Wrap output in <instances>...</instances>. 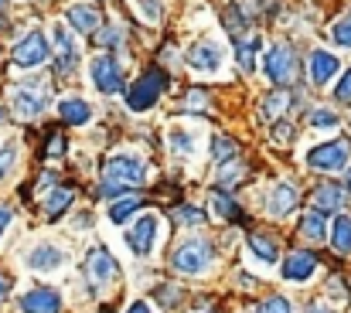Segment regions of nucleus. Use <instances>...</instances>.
Segmentation results:
<instances>
[{
    "label": "nucleus",
    "mask_w": 351,
    "mask_h": 313,
    "mask_svg": "<svg viewBox=\"0 0 351 313\" xmlns=\"http://www.w3.org/2000/svg\"><path fill=\"white\" fill-rule=\"evenodd\" d=\"M208 262H212V245L202 242V238H188V242H181V245L174 249V255H171V266H174L178 273H184V276H198V273H205Z\"/></svg>",
    "instance_id": "1"
},
{
    "label": "nucleus",
    "mask_w": 351,
    "mask_h": 313,
    "mask_svg": "<svg viewBox=\"0 0 351 313\" xmlns=\"http://www.w3.org/2000/svg\"><path fill=\"white\" fill-rule=\"evenodd\" d=\"M160 92H164V72H160V68H147V72L126 89V105H130L133 112H143V109H150V105L160 99Z\"/></svg>",
    "instance_id": "2"
},
{
    "label": "nucleus",
    "mask_w": 351,
    "mask_h": 313,
    "mask_svg": "<svg viewBox=\"0 0 351 313\" xmlns=\"http://www.w3.org/2000/svg\"><path fill=\"white\" fill-rule=\"evenodd\" d=\"M263 72H266V79H269L273 86L293 82V75H297V55H293V48H290L287 41L273 45V48L266 51V58H263Z\"/></svg>",
    "instance_id": "3"
},
{
    "label": "nucleus",
    "mask_w": 351,
    "mask_h": 313,
    "mask_svg": "<svg viewBox=\"0 0 351 313\" xmlns=\"http://www.w3.org/2000/svg\"><path fill=\"white\" fill-rule=\"evenodd\" d=\"M143 181H147V167H143V160L133 157V153H117V157L106 164V184H117L119 191L136 188V184H143Z\"/></svg>",
    "instance_id": "4"
},
{
    "label": "nucleus",
    "mask_w": 351,
    "mask_h": 313,
    "mask_svg": "<svg viewBox=\"0 0 351 313\" xmlns=\"http://www.w3.org/2000/svg\"><path fill=\"white\" fill-rule=\"evenodd\" d=\"M157 231H160L157 214H140L133 221V228L126 231V245L133 249V255H150L154 252V242H157Z\"/></svg>",
    "instance_id": "5"
},
{
    "label": "nucleus",
    "mask_w": 351,
    "mask_h": 313,
    "mask_svg": "<svg viewBox=\"0 0 351 313\" xmlns=\"http://www.w3.org/2000/svg\"><path fill=\"white\" fill-rule=\"evenodd\" d=\"M348 143H341V140H331V143H321V147H314L311 153H307V164L314 167V171H341L345 164H348Z\"/></svg>",
    "instance_id": "6"
},
{
    "label": "nucleus",
    "mask_w": 351,
    "mask_h": 313,
    "mask_svg": "<svg viewBox=\"0 0 351 313\" xmlns=\"http://www.w3.org/2000/svg\"><path fill=\"white\" fill-rule=\"evenodd\" d=\"M41 86H45V82H24V86L14 92V112H17V116L31 119V116L45 112V105H48V89H41Z\"/></svg>",
    "instance_id": "7"
},
{
    "label": "nucleus",
    "mask_w": 351,
    "mask_h": 313,
    "mask_svg": "<svg viewBox=\"0 0 351 313\" xmlns=\"http://www.w3.org/2000/svg\"><path fill=\"white\" fill-rule=\"evenodd\" d=\"M48 58V41H45V34L41 31H31L24 41H17V48H14V65L17 68H34V65H41Z\"/></svg>",
    "instance_id": "8"
},
{
    "label": "nucleus",
    "mask_w": 351,
    "mask_h": 313,
    "mask_svg": "<svg viewBox=\"0 0 351 313\" xmlns=\"http://www.w3.org/2000/svg\"><path fill=\"white\" fill-rule=\"evenodd\" d=\"M93 82H96V89L106 92V96L119 92V86H123V72H119L117 58H110V55H96V58H93Z\"/></svg>",
    "instance_id": "9"
},
{
    "label": "nucleus",
    "mask_w": 351,
    "mask_h": 313,
    "mask_svg": "<svg viewBox=\"0 0 351 313\" xmlns=\"http://www.w3.org/2000/svg\"><path fill=\"white\" fill-rule=\"evenodd\" d=\"M86 276H89L96 286H106V283L117 276V259H113L103 245L89 249V255H86Z\"/></svg>",
    "instance_id": "10"
},
{
    "label": "nucleus",
    "mask_w": 351,
    "mask_h": 313,
    "mask_svg": "<svg viewBox=\"0 0 351 313\" xmlns=\"http://www.w3.org/2000/svg\"><path fill=\"white\" fill-rule=\"evenodd\" d=\"M24 313H58L62 310V300H58V293L55 290H45V286H34V290H27L24 297H21V303H17Z\"/></svg>",
    "instance_id": "11"
},
{
    "label": "nucleus",
    "mask_w": 351,
    "mask_h": 313,
    "mask_svg": "<svg viewBox=\"0 0 351 313\" xmlns=\"http://www.w3.org/2000/svg\"><path fill=\"white\" fill-rule=\"evenodd\" d=\"M188 65L198 68V72H219L222 65V48L215 41H198L191 51H188Z\"/></svg>",
    "instance_id": "12"
},
{
    "label": "nucleus",
    "mask_w": 351,
    "mask_h": 313,
    "mask_svg": "<svg viewBox=\"0 0 351 313\" xmlns=\"http://www.w3.org/2000/svg\"><path fill=\"white\" fill-rule=\"evenodd\" d=\"M314 266H317L314 252H307V249L290 252V259L283 262V279H290V283H304V279L314 276Z\"/></svg>",
    "instance_id": "13"
},
{
    "label": "nucleus",
    "mask_w": 351,
    "mask_h": 313,
    "mask_svg": "<svg viewBox=\"0 0 351 313\" xmlns=\"http://www.w3.org/2000/svg\"><path fill=\"white\" fill-rule=\"evenodd\" d=\"M55 45H58V72H62V75H69V72L79 65V51H75L72 34H69L62 24L55 27Z\"/></svg>",
    "instance_id": "14"
},
{
    "label": "nucleus",
    "mask_w": 351,
    "mask_h": 313,
    "mask_svg": "<svg viewBox=\"0 0 351 313\" xmlns=\"http://www.w3.org/2000/svg\"><path fill=\"white\" fill-rule=\"evenodd\" d=\"M335 72H338V58L331 51H314L311 55V82L314 86H324Z\"/></svg>",
    "instance_id": "15"
},
{
    "label": "nucleus",
    "mask_w": 351,
    "mask_h": 313,
    "mask_svg": "<svg viewBox=\"0 0 351 313\" xmlns=\"http://www.w3.org/2000/svg\"><path fill=\"white\" fill-rule=\"evenodd\" d=\"M297 205H300L297 188H293V184H276V191H273V198H269V211H273L276 218H283V214H290Z\"/></svg>",
    "instance_id": "16"
},
{
    "label": "nucleus",
    "mask_w": 351,
    "mask_h": 313,
    "mask_svg": "<svg viewBox=\"0 0 351 313\" xmlns=\"http://www.w3.org/2000/svg\"><path fill=\"white\" fill-rule=\"evenodd\" d=\"M65 262V255L55 249V245H38L31 255H27V266L38 269V273H48V269H58Z\"/></svg>",
    "instance_id": "17"
},
{
    "label": "nucleus",
    "mask_w": 351,
    "mask_h": 313,
    "mask_svg": "<svg viewBox=\"0 0 351 313\" xmlns=\"http://www.w3.org/2000/svg\"><path fill=\"white\" fill-rule=\"evenodd\" d=\"M69 24L72 31H82V34H93L99 27V10L96 7H69Z\"/></svg>",
    "instance_id": "18"
},
{
    "label": "nucleus",
    "mask_w": 351,
    "mask_h": 313,
    "mask_svg": "<svg viewBox=\"0 0 351 313\" xmlns=\"http://www.w3.org/2000/svg\"><path fill=\"white\" fill-rule=\"evenodd\" d=\"M249 245H252V255L263 259L266 266H273V262L280 259V252H276V238L266 235V231H252V235H249Z\"/></svg>",
    "instance_id": "19"
},
{
    "label": "nucleus",
    "mask_w": 351,
    "mask_h": 313,
    "mask_svg": "<svg viewBox=\"0 0 351 313\" xmlns=\"http://www.w3.org/2000/svg\"><path fill=\"white\" fill-rule=\"evenodd\" d=\"M58 112H62V119L72 123V126H82V123L93 119V109H89V103H82V99H62Z\"/></svg>",
    "instance_id": "20"
},
{
    "label": "nucleus",
    "mask_w": 351,
    "mask_h": 313,
    "mask_svg": "<svg viewBox=\"0 0 351 313\" xmlns=\"http://www.w3.org/2000/svg\"><path fill=\"white\" fill-rule=\"evenodd\" d=\"M341 201H345V188H341V184H317V188H314V205H317V211L338 208Z\"/></svg>",
    "instance_id": "21"
},
{
    "label": "nucleus",
    "mask_w": 351,
    "mask_h": 313,
    "mask_svg": "<svg viewBox=\"0 0 351 313\" xmlns=\"http://www.w3.org/2000/svg\"><path fill=\"white\" fill-rule=\"evenodd\" d=\"M72 201H75V191H72V188H55V191H51V195L45 198V214H48V218L55 221V218H58L62 211L69 208Z\"/></svg>",
    "instance_id": "22"
},
{
    "label": "nucleus",
    "mask_w": 351,
    "mask_h": 313,
    "mask_svg": "<svg viewBox=\"0 0 351 313\" xmlns=\"http://www.w3.org/2000/svg\"><path fill=\"white\" fill-rule=\"evenodd\" d=\"M331 245H335V252H341V255H348L351 252V221L341 214V218H335V235H331Z\"/></svg>",
    "instance_id": "23"
},
{
    "label": "nucleus",
    "mask_w": 351,
    "mask_h": 313,
    "mask_svg": "<svg viewBox=\"0 0 351 313\" xmlns=\"http://www.w3.org/2000/svg\"><path fill=\"white\" fill-rule=\"evenodd\" d=\"M300 231H304L311 242H324V235H328V228H324V214H321V211H311V214H304V221H300Z\"/></svg>",
    "instance_id": "24"
},
{
    "label": "nucleus",
    "mask_w": 351,
    "mask_h": 313,
    "mask_svg": "<svg viewBox=\"0 0 351 313\" xmlns=\"http://www.w3.org/2000/svg\"><path fill=\"white\" fill-rule=\"evenodd\" d=\"M242 177H245V164H242V160H226V164L219 167V184H226V188H229V184H239Z\"/></svg>",
    "instance_id": "25"
},
{
    "label": "nucleus",
    "mask_w": 351,
    "mask_h": 313,
    "mask_svg": "<svg viewBox=\"0 0 351 313\" xmlns=\"http://www.w3.org/2000/svg\"><path fill=\"white\" fill-rule=\"evenodd\" d=\"M171 218H174L178 225H202V221H208V218H205V211L191 208V205H178V208L171 211Z\"/></svg>",
    "instance_id": "26"
},
{
    "label": "nucleus",
    "mask_w": 351,
    "mask_h": 313,
    "mask_svg": "<svg viewBox=\"0 0 351 313\" xmlns=\"http://www.w3.org/2000/svg\"><path fill=\"white\" fill-rule=\"evenodd\" d=\"M140 208V198L136 195H130V198H123V201H117L113 208H110V221H117V225H123L133 211Z\"/></svg>",
    "instance_id": "27"
},
{
    "label": "nucleus",
    "mask_w": 351,
    "mask_h": 313,
    "mask_svg": "<svg viewBox=\"0 0 351 313\" xmlns=\"http://www.w3.org/2000/svg\"><path fill=\"white\" fill-rule=\"evenodd\" d=\"M287 105H290V96H287V92H273V96L263 99V116H266V119H276Z\"/></svg>",
    "instance_id": "28"
},
{
    "label": "nucleus",
    "mask_w": 351,
    "mask_h": 313,
    "mask_svg": "<svg viewBox=\"0 0 351 313\" xmlns=\"http://www.w3.org/2000/svg\"><path fill=\"white\" fill-rule=\"evenodd\" d=\"M212 205H215V211H219L222 218H242L239 205H235L232 198H226L222 191H212Z\"/></svg>",
    "instance_id": "29"
},
{
    "label": "nucleus",
    "mask_w": 351,
    "mask_h": 313,
    "mask_svg": "<svg viewBox=\"0 0 351 313\" xmlns=\"http://www.w3.org/2000/svg\"><path fill=\"white\" fill-rule=\"evenodd\" d=\"M256 45H259L256 38H252V41H239V65H242L245 72L256 68Z\"/></svg>",
    "instance_id": "30"
},
{
    "label": "nucleus",
    "mask_w": 351,
    "mask_h": 313,
    "mask_svg": "<svg viewBox=\"0 0 351 313\" xmlns=\"http://www.w3.org/2000/svg\"><path fill=\"white\" fill-rule=\"evenodd\" d=\"M331 38H335V45H341V48H351V10L335 24V31H331Z\"/></svg>",
    "instance_id": "31"
},
{
    "label": "nucleus",
    "mask_w": 351,
    "mask_h": 313,
    "mask_svg": "<svg viewBox=\"0 0 351 313\" xmlns=\"http://www.w3.org/2000/svg\"><path fill=\"white\" fill-rule=\"evenodd\" d=\"M226 27H229L232 38H242V34H245V17H242L239 7H229V10H226Z\"/></svg>",
    "instance_id": "32"
},
{
    "label": "nucleus",
    "mask_w": 351,
    "mask_h": 313,
    "mask_svg": "<svg viewBox=\"0 0 351 313\" xmlns=\"http://www.w3.org/2000/svg\"><path fill=\"white\" fill-rule=\"evenodd\" d=\"M311 126H314V129H335V126H338V116H335L331 109H314V112H311Z\"/></svg>",
    "instance_id": "33"
},
{
    "label": "nucleus",
    "mask_w": 351,
    "mask_h": 313,
    "mask_svg": "<svg viewBox=\"0 0 351 313\" xmlns=\"http://www.w3.org/2000/svg\"><path fill=\"white\" fill-rule=\"evenodd\" d=\"M171 147H174L178 153H184V157H191V153H195L191 133H184V129H171Z\"/></svg>",
    "instance_id": "34"
},
{
    "label": "nucleus",
    "mask_w": 351,
    "mask_h": 313,
    "mask_svg": "<svg viewBox=\"0 0 351 313\" xmlns=\"http://www.w3.org/2000/svg\"><path fill=\"white\" fill-rule=\"evenodd\" d=\"M256 313H293V303L290 300H283V297H269V300H263Z\"/></svg>",
    "instance_id": "35"
},
{
    "label": "nucleus",
    "mask_w": 351,
    "mask_h": 313,
    "mask_svg": "<svg viewBox=\"0 0 351 313\" xmlns=\"http://www.w3.org/2000/svg\"><path fill=\"white\" fill-rule=\"evenodd\" d=\"M136 10L143 14V21H147V24L160 21V14H164V10H160V0H136Z\"/></svg>",
    "instance_id": "36"
},
{
    "label": "nucleus",
    "mask_w": 351,
    "mask_h": 313,
    "mask_svg": "<svg viewBox=\"0 0 351 313\" xmlns=\"http://www.w3.org/2000/svg\"><path fill=\"white\" fill-rule=\"evenodd\" d=\"M96 41H99L103 48H117V45H123V31H119V27H103V31L96 34Z\"/></svg>",
    "instance_id": "37"
},
{
    "label": "nucleus",
    "mask_w": 351,
    "mask_h": 313,
    "mask_svg": "<svg viewBox=\"0 0 351 313\" xmlns=\"http://www.w3.org/2000/svg\"><path fill=\"white\" fill-rule=\"evenodd\" d=\"M229 153H235V140H229V136H215V143H212V157L222 160V157H229Z\"/></svg>",
    "instance_id": "38"
},
{
    "label": "nucleus",
    "mask_w": 351,
    "mask_h": 313,
    "mask_svg": "<svg viewBox=\"0 0 351 313\" xmlns=\"http://www.w3.org/2000/svg\"><path fill=\"white\" fill-rule=\"evenodd\" d=\"M335 96L341 99V103H351V68L341 75V82H338V89H335Z\"/></svg>",
    "instance_id": "39"
},
{
    "label": "nucleus",
    "mask_w": 351,
    "mask_h": 313,
    "mask_svg": "<svg viewBox=\"0 0 351 313\" xmlns=\"http://www.w3.org/2000/svg\"><path fill=\"white\" fill-rule=\"evenodd\" d=\"M157 297L164 300V307H174L178 297H181V290H178V286H164V290H157Z\"/></svg>",
    "instance_id": "40"
},
{
    "label": "nucleus",
    "mask_w": 351,
    "mask_h": 313,
    "mask_svg": "<svg viewBox=\"0 0 351 313\" xmlns=\"http://www.w3.org/2000/svg\"><path fill=\"white\" fill-rule=\"evenodd\" d=\"M65 153V140L62 136H51V143L45 147V157H62Z\"/></svg>",
    "instance_id": "41"
},
{
    "label": "nucleus",
    "mask_w": 351,
    "mask_h": 313,
    "mask_svg": "<svg viewBox=\"0 0 351 313\" xmlns=\"http://www.w3.org/2000/svg\"><path fill=\"white\" fill-rule=\"evenodd\" d=\"M10 164H14V150L7 147V150H0V177L10 171Z\"/></svg>",
    "instance_id": "42"
},
{
    "label": "nucleus",
    "mask_w": 351,
    "mask_h": 313,
    "mask_svg": "<svg viewBox=\"0 0 351 313\" xmlns=\"http://www.w3.org/2000/svg\"><path fill=\"white\" fill-rule=\"evenodd\" d=\"M287 136L293 140V126H276V143H287Z\"/></svg>",
    "instance_id": "43"
},
{
    "label": "nucleus",
    "mask_w": 351,
    "mask_h": 313,
    "mask_svg": "<svg viewBox=\"0 0 351 313\" xmlns=\"http://www.w3.org/2000/svg\"><path fill=\"white\" fill-rule=\"evenodd\" d=\"M198 105H205V96L202 92H191L188 96V109H198Z\"/></svg>",
    "instance_id": "44"
},
{
    "label": "nucleus",
    "mask_w": 351,
    "mask_h": 313,
    "mask_svg": "<svg viewBox=\"0 0 351 313\" xmlns=\"http://www.w3.org/2000/svg\"><path fill=\"white\" fill-rule=\"evenodd\" d=\"M7 225H10V208H0V235L7 231Z\"/></svg>",
    "instance_id": "45"
},
{
    "label": "nucleus",
    "mask_w": 351,
    "mask_h": 313,
    "mask_svg": "<svg viewBox=\"0 0 351 313\" xmlns=\"http://www.w3.org/2000/svg\"><path fill=\"white\" fill-rule=\"evenodd\" d=\"M7 290H10V279H7V276H0V303H3V297H7Z\"/></svg>",
    "instance_id": "46"
},
{
    "label": "nucleus",
    "mask_w": 351,
    "mask_h": 313,
    "mask_svg": "<svg viewBox=\"0 0 351 313\" xmlns=\"http://www.w3.org/2000/svg\"><path fill=\"white\" fill-rule=\"evenodd\" d=\"M126 313H150V307H147V303L140 300V303H133V307H130V310H126Z\"/></svg>",
    "instance_id": "47"
},
{
    "label": "nucleus",
    "mask_w": 351,
    "mask_h": 313,
    "mask_svg": "<svg viewBox=\"0 0 351 313\" xmlns=\"http://www.w3.org/2000/svg\"><path fill=\"white\" fill-rule=\"evenodd\" d=\"M307 313H331V310H328V307H311Z\"/></svg>",
    "instance_id": "48"
},
{
    "label": "nucleus",
    "mask_w": 351,
    "mask_h": 313,
    "mask_svg": "<svg viewBox=\"0 0 351 313\" xmlns=\"http://www.w3.org/2000/svg\"><path fill=\"white\" fill-rule=\"evenodd\" d=\"M345 184H348V191H351V171H348V181H345Z\"/></svg>",
    "instance_id": "49"
}]
</instances>
